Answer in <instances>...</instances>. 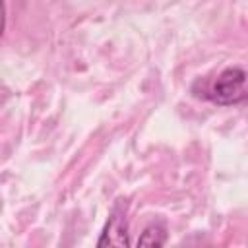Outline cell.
I'll list each match as a JSON object with an SVG mask.
<instances>
[{"mask_svg": "<svg viewBox=\"0 0 248 248\" xmlns=\"http://www.w3.org/2000/svg\"><path fill=\"white\" fill-rule=\"evenodd\" d=\"M99 246H126L128 244V225L122 213H112L103 231V236L97 242Z\"/></svg>", "mask_w": 248, "mask_h": 248, "instance_id": "cell-2", "label": "cell"}, {"mask_svg": "<svg viewBox=\"0 0 248 248\" xmlns=\"http://www.w3.org/2000/svg\"><path fill=\"white\" fill-rule=\"evenodd\" d=\"M207 97L217 105H236L246 99V72L242 68L223 70L211 83Z\"/></svg>", "mask_w": 248, "mask_h": 248, "instance_id": "cell-1", "label": "cell"}, {"mask_svg": "<svg viewBox=\"0 0 248 248\" xmlns=\"http://www.w3.org/2000/svg\"><path fill=\"white\" fill-rule=\"evenodd\" d=\"M165 240H167L165 227L157 223V225H149V227L141 232L138 244H140V246H163Z\"/></svg>", "mask_w": 248, "mask_h": 248, "instance_id": "cell-3", "label": "cell"}, {"mask_svg": "<svg viewBox=\"0 0 248 248\" xmlns=\"http://www.w3.org/2000/svg\"><path fill=\"white\" fill-rule=\"evenodd\" d=\"M4 0H0V37H2V31H4Z\"/></svg>", "mask_w": 248, "mask_h": 248, "instance_id": "cell-4", "label": "cell"}]
</instances>
